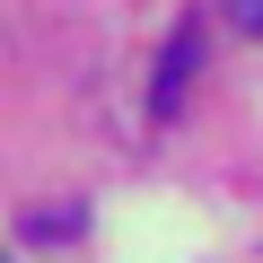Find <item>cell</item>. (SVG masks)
Segmentation results:
<instances>
[{
  "label": "cell",
  "mask_w": 263,
  "mask_h": 263,
  "mask_svg": "<svg viewBox=\"0 0 263 263\" xmlns=\"http://www.w3.org/2000/svg\"><path fill=\"white\" fill-rule=\"evenodd\" d=\"M193 53H202V27H176V44H167V62H158V114H176L184 105V79H193Z\"/></svg>",
  "instance_id": "cell-1"
},
{
  "label": "cell",
  "mask_w": 263,
  "mask_h": 263,
  "mask_svg": "<svg viewBox=\"0 0 263 263\" xmlns=\"http://www.w3.org/2000/svg\"><path fill=\"white\" fill-rule=\"evenodd\" d=\"M228 9V27H246V35H263V0H219Z\"/></svg>",
  "instance_id": "cell-2"
},
{
  "label": "cell",
  "mask_w": 263,
  "mask_h": 263,
  "mask_svg": "<svg viewBox=\"0 0 263 263\" xmlns=\"http://www.w3.org/2000/svg\"><path fill=\"white\" fill-rule=\"evenodd\" d=\"M27 228H35V237H62V228H79V202H70V211H35Z\"/></svg>",
  "instance_id": "cell-3"
}]
</instances>
